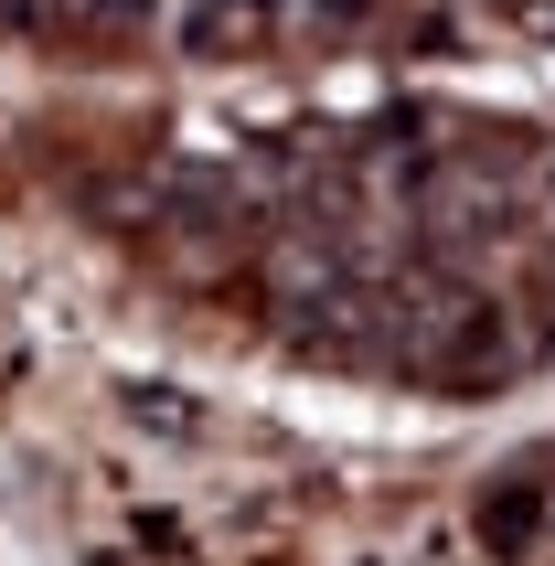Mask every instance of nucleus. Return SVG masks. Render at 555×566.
I'll return each mask as SVG.
<instances>
[{
	"mask_svg": "<svg viewBox=\"0 0 555 566\" xmlns=\"http://www.w3.org/2000/svg\"><path fill=\"white\" fill-rule=\"evenodd\" d=\"M268 22H278V0H182V43L192 54H247Z\"/></svg>",
	"mask_w": 555,
	"mask_h": 566,
	"instance_id": "f257e3e1",
	"label": "nucleus"
},
{
	"mask_svg": "<svg viewBox=\"0 0 555 566\" xmlns=\"http://www.w3.org/2000/svg\"><path fill=\"white\" fill-rule=\"evenodd\" d=\"M364 11H374V0H278V22H289V32H353Z\"/></svg>",
	"mask_w": 555,
	"mask_h": 566,
	"instance_id": "f03ea898",
	"label": "nucleus"
},
{
	"mask_svg": "<svg viewBox=\"0 0 555 566\" xmlns=\"http://www.w3.org/2000/svg\"><path fill=\"white\" fill-rule=\"evenodd\" d=\"M139 428H171V439H182L192 407H182V396H160V385H139Z\"/></svg>",
	"mask_w": 555,
	"mask_h": 566,
	"instance_id": "7ed1b4c3",
	"label": "nucleus"
}]
</instances>
